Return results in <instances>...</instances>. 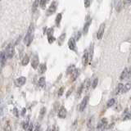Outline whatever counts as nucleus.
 <instances>
[{
  "instance_id": "nucleus-15",
  "label": "nucleus",
  "mask_w": 131,
  "mask_h": 131,
  "mask_svg": "<svg viewBox=\"0 0 131 131\" xmlns=\"http://www.w3.org/2000/svg\"><path fill=\"white\" fill-rule=\"evenodd\" d=\"M7 56H6L5 52H0V64L4 65L6 60H7Z\"/></svg>"
},
{
  "instance_id": "nucleus-3",
  "label": "nucleus",
  "mask_w": 131,
  "mask_h": 131,
  "mask_svg": "<svg viewBox=\"0 0 131 131\" xmlns=\"http://www.w3.org/2000/svg\"><path fill=\"white\" fill-rule=\"evenodd\" d=\"M56 8H58V4H56V2H52L47 10V12H46L47 16H51V15H52L53 13H55Z\"/></svg>"
},
{
  "instance_id": "nucleus-21",
  "label": "nucleus",
  "mask_w": 131,
  "mask_h": 131,
  "mask_svg": "<svg viewBox=\"0 0 131 131\" xmlns=\"http://www.w3.org/2000/svg\"><path fill=\"white\" fill-rule=\"evenodd\" d=\"M62 18V13H58V15H56V26H60Z\"/></svg>"
},
{
  "instance_id": "nucleus-31",
  "label": "nucleus",
  "mask_w": 131,
  "mask_h": 131,
  "mask_svg": "<svg viewBox=\"0 0 131 131\" xmlns=\"http://www.w3.org/2000/svg\"><path fill=\"white\" fill-rule=\"evenodd\" d=\"M48 40L49 44H52L56 40V38L53 37V35H48Z\"/></svg>"
},
{
  "instance_id": "nucleus-5",
  "label": "nucleus",
  "mask_w": 131,
  "mask_h": 131,
  "mask_svg": "<svg viewBox=\"0 0 131 131\" xmlns=\"http://www.w3.org/2000/svg\"><path fill=\"white\" fill-rule=\"evenodd\" d=\"M38 65H40V60H38V55H34V56L31 59V66L33 69L36 70Z\"/></svg>"
},
{
  "instance_id": "nucleus-43",
  "label": "nucleus",
  "mask_w": 131,
  "mask_h": 131,
  "mask_svg": "<svg viewBox=\"0 0 131 131\" xmlns=\"http://www.w3.org/2000/svg\"><path fill=\"white\" fill-rule=\"evenodd\" d=\"M26 109L23 108V110H22V116L25 115V114H26Z\"/></svg>"
},
{
  "instance_id": "nucleus-35",
  "label": "nucleus",
  "mask_w": 131,
  "mask_h": 131,
  "mask_svg": "<svg viewBox=\"0 0 131 131\" xmlns=\"http://www.w3.org/2000/svg\"><path fill=\"white\" fill-rule=\"evenodd\" d=\"M91 4V0H84V7L88 8Z\"/></svg>"
},
{
  "instance_id": "nucleus-19",
  "label": "nucleus",
  "mask_w": 131,
  "mask_h": 131,
  "mask_svg": "<svg viewBox=\"0 0 131 131\" xmlns=\"http://www.w3.org/2000/svg\"><path fill=\"white\" fill-rule=\"evenodd\" d=\"M65 38H66V33H62V34L59 36L58 38V44L60 46L62 45V44L64 43V40H65Z\"/></svg>"
},
{
  "instance_id": "nucleus-14",
  "label": "nucleus",
  "mask_w": 131,
  "mask_h": 131,
  "mask_svg": "<svg viewBox=\"0 0 131 131\" xmlns=\"http://www.w3.org/2000/svg\"><path fill=\"white\" fill-rule=\"evenodd\" d=\"M80 74V70L78 68H76L75 70H73V72L71 73V78H72V81H75V80L78 78Z\"/></svg>"
},
{
  "instance_id": "nucleus-22",
  "label": "nucleus",
  "mask_w": 131,
  "mask_h": 131,
  "mask_svg": "<svg viewBox=\"0 0 131 131\" xmlns=\"http://www.w3.org/2000/svg\"><path fill=\"white\" fill-rule=\"evenodd\" d=\"M38 85H40V87L41 88H44L45 87V84H46V82H45V78L44 77H41V78L38 80Z\"/></svg>"
},
{
  "instance_id": "nucleus-37",
  "label": "nucleus",
  "mask_w": 131,
  "mask_h": 131,
  "mask_svg": "<svg viewBox=\"0 0 131 131\" xmlns=\"http://www.w3.org/2000/svg\"><path fill=\"white\" fill-rule=\"evenodd\" d=\"M53 29L52 28H51V29H48V31H47V35H53Z\"/></svg>"
},
{
  "instance_id": "nucleus-18",
  "label": "nucleus",
  "mask_w": 131,
  "mask_h": 131,
  "mask_svg": "<svg viewBox=\"0 0 131 131\" xmlns=\"http://www.w3.org/2000/svg\"><path fill=\"white\" fill-rule=\"evenodd\" d=\"M122 120H131V114H130V112L128 111V110H126V111H124L123 116H122Z\"/></svg>"
},
{
  "instance_id": "nucleus-39",
  "label": "nucleus",
  "mask_w": 131,
  "mask_h": 131,
  "mask_svg": "<svg viewBox=\"0 0 131 131\" xmlns=\"http://www.w3.org/2000/svg\"><path fill=\"white\" fill-rule=\"evenodd\" d=\"M80 37H81V32H80V31H78V32H77V34H76V40L78 41V40H80Z\"/></svg>"
},
{
  "instance_id": "nucleus-6",
  "label": "nucleus",
  "mask_w": 131,
  "mask_h": 131,
  "mask_svg": "<svg viewBox=\"0 0 131 131\" xmlns=\"http://www.w3.org/2000/svg\"><path fill=\"white\" fill-rule=\"evenodd\" d=\"M88 97L86 96L84 98V99L82 100V102H80V112H84V110L86 108V106H87V104L88 102Z\"/></svg>"
},
{
  "instance_id": "nucleus-30",
  "label": "nucleus",
  "mask_w": 131,
  "mask_h": 131,
  "mask_svg": "<svg viewBox=\"0 0 131 131\" xmlns=\"http://www.w3.org/2000/svg\"><path fill=\"white\" fill-rule=\"evenodd\" d=\"M98 78H95L94 80H93V82H92V88H95L97 87V85H98Z\"/></svg>"
},
{
  "instance_id": "nucleus-25",
  "label": "nucleus",
  "mask_w": 131,
  "mask_h": 131,
  "mask_svg": "<svg viewBox=\"0 0 131 131\" xmlns=\"http://www.w3.org/2000/svg\"><path fill=\"white\" fill-rule=\"evenodd\" d=\"M29 62H30V58L28 56V55H25L24 56L23 59H22V65L23 66H27Z\"/></svg>"
},
{
  "instance_id": "nucleus-44",
  "label": "nucleus",
  "mask_w": 131,
  "mask_h": 131,
  "mask_svg": "<svg viewBox=\"0 0 131 131\" xmlns=\"http://www.w3.org/2000/svg\"><path fill=\"white\" fill-rule=\"evenodd\" d=\"M128 2H131V0H126Z\"/></svg>"
},
{
  "instance_id": "nucleus-12",
  "label": "nucleus",
  "mask_w": 131,
  "mask_h": 131,
  "mask_svg": "<svg viewBox=\"0 0 131 131\" xmlns=\"http://www.w3.org/2000/svg\"><path fill=\"white\" fill-rule=\"evenodd\" d=\"M88 62H89V60H88V52L87 50H85L84 52V55H83V56H82V64H83V66H87L88 63Z\"/></svg>"
},
{
  "instance_id": "nucleus-47",
  "label": "nucleus",
  "mask_w": 131,
  "mask_h": 131,
  "mask_svg": "<svg viewBox=\"0 0 131 131\" xmlns=\"http://www.w3.org/2000/svg\"><path fill=\"white\" fill-rule=\"evenodd\" d=\"M0 102H1V101H0Z\"/></svg>"
},
{
  "instance_id": "nucleus-4",
  "label": "nucleus",
  "mask_w": 131,
  "mask_h": 131,
  "mask_svg": "<svg viewBox=\"0 0 131 131\" xmlns=\"http://www.w3.org/2000/svg\"><path fill=\"white\" fill-rule=\"evenodd\" d=\"M105 23H102L101 26H99V29H98V33H97V38L98 40H102L103 37V34H104V30H105Z\"/></svg>"
},
{
  "instance_id": "nucleus-16",
  "label": "nucleus",
  "mask_w": 131,
  "mask_h": 131,
  "mask_svg": "<svg viewBox=\"0 0 131 131\" xmlns=\"http://www.w3.org/2000/svg\"><path fill=\"white\" fill-rule=\"evenodd\" d=\"M47 70V66H46V64H40L38 65V73L40 74V75H42V74H44L46 72Z\"/></svg>"
},
{
  "instance_id": "nucleus-38",
  "label": "nucleus",
  "mask_w": 131,
  "mask_h": 131,
  "mask_svg": "<svg viewBox=\"0 0 131 131\" xmlns=\"http://www.w3.org/2000/svg\"><path fill=\"white\" fill-rule=\"evenodd\" d=\"M63 93H64V88L62 87L59 88V90H58V96H62V95L63 94Z\"/></svg>"
},
{
  "instance_id": "nucleus-8",
  "label": "nucleus",
  "mask_w": 131,
  "mask_h": 131,
  "mask_svg": "<svg viewBox=\"0 0 131 131\" xmlns=\"http://www.w3.org/2000/svg\"><path fill=\"white\" fill-rule=\"evenodd\" d=\"M106 126H108V120H106V118H102V119H101L99 122H98L97 129L98 130H103Z\"/></svg>"
},
{
  "instance_id": "nucleus-17",
  "label": "nucleus",
  "mask_w": 131,
  "mask_h": 131,
  "mask_svg": "<svg viewBox=\"0 0 131 131\" xmlns=\"http://www.w3.org/2000/svg\"><path fill=\"white\" fill-rule=\"evenodd\" d=\"M130 88H131V81H129L126 85L123 86V88H122L121 92L123 94H126L128 91L130 90Z\"/></svg>"
},
{
  "instance_id": "nucleus-20",
  "label": "nucleus",
  "mask_w": 131,
  "mask_h": 131,
  "mask_svg": "<svg viewBox=\"0 0 131 131\" xmlns=\"http://www.w3.org/2000/svg\"><path fill=\"white\" fill-rule=\"evenodd\" d=\"M88 52V60L89 61H92V59H93V56H94V44H92L89 48V51Z\"/></svg>"
},
{
  "instance_id": "nucleus-2",
  "label": "nucleus",
  "mask_w": 131,
  "mask_h": 131,
  "mask_svg": "<svg viewBox=\"0 0 131 131\" xmlns=\"http://www.w3.org/2000/svg\"><path fill=\"white\" fill-rule=\"evenodd\" d=\"M5 53L8 58H13V56L15 54V48H14L13 44L10 43L9 44H8V46L6 48V50H5Z\"/></svg>"
},
{
  "instance_id": "nucleus-32",
  "label": "nucleus",
  "mask_w": 131,
  "mask_h": 131,
  "mask_svg": "<svg viewBox=\"0 0 131 131\" xmlns=\"http://www.w3.org/2000/svg\"><path fill=\"white\" fill-rule=\"evenodd\" d=\"M47 0H40V7L41 8H45V6H46V4H47Z\"/></svg>"
},
{
  "instance_id": "nucleus-45",
  "label": "nucleus",
  "mask_w": 131,
  "mask_h": 131,
  "mask_svg": "<svg viewBox=\"0 0 131 131\" xmlns=\"http://www.w3.org/2000/svg\"><path fill=\"white\" fill-rule=\"evenodd\" d=\"M0 73H1V66H0Z\"/></svg>"
},
{
  "instance_id": "nucleus-1",
  "label": "nucleus",
  "mask_w": 131,
  "mask_h": 131,
  "mask_svg": "<svg viewBox=\"0 0 131 131\" xmlns=\"http://www.w3.org/2000/svg\"><path fill=\"white\" fill-rule=\"evenodd\" d=\"M34 24L31 23L30 26L27 30L25 38H24V43H25L27 46H30V44H31L33 38H34Z\"/></svg>"
},
{
  "instance_id": "nucleus-46",
  "label": "nucleus",
  "mask_w": 131,
  "mask_h": 131,
  "mask_svg": "<svg viewBox=\"0 0 131 131\" xmlns=\"http://www.w3.org/2000/svg\"><path fill=\"white\" fill-rule=\"evenodd\" d=\"M47 2H49V0H47Z\"/></svg>"
},
{
  "instance_id": "nucleus-23",
  "label": "nucleus",
  "mask_w": 131,
  "mask_h": 131,
  "mask_svg": "<svg viewBox=\"0 0 131 131\" xmlns=\"http://www.w3.org/2000/svg\"><path fill=\"white\" fill-rule=\"evenodd\" d=\"M38 5H40V0H35V1L34 2V4H33V6H32V12H34L38 9Z\"/></svg>"
},
{
  "instance_id": "nucleus-27",
  "label": "nucleus",
  "mask_w": 131,
  "mask_h": 131,
  "mask_svg": "<svg viewBox=\"0 0 131 131\" xmlns=\"http://www.w3.org/2000/svg\"><path fill=\"white\" fill-rule=\"evenodd\" d=\"M123 84H119L118 85H117V87H116V92H115V93H116V95H118L119 94H120V92H121V90H122V88H123Z\"/></svg>"
},
{
  "instance_id": "nucleus-40",
  "label": "nucleus",
  "mask_w": 131,
  "mask_h": 131,
  "mask_svg": "<svg viewBox=\"0 0 131 131\" xmlns=\"http://www.w3.org/2000/svg\"><path fill=\"white\" fill-rule=\"evenodd\" d=\"M13 114L15 115V116L18 117V111H17L16 108H14L13 109Z\"/></svg>"
},
{
  "instance_id": "nucleus-11",
  "label": "nucleus",
  "mask_w": 131,
  "mask_h": 131,
  "mask_svg": "<svg viewBox=\"0 0 131 131\" xmlns=\"http://www.w3.org/2000/svg\"><path fill=\"white\" fill-rule=\"evenodd\" d=\"M26 77H19V78H17L16 80V81H15V83H16V85L18 86V87H20V86H22L26 84Z\"/></svg>"
},
{
  "instance_id": "nucleus-10",
  "label": "nucleus",
  "mask_w": 131,
  "mask_h": 131,
  "mask_svg": "<svg viewBox=\"0 0 131 131\" xmlns=\"http://www.w3.org/2000/svg\"><path fill=\"white\" fill-rule=\"evenodd\" d=\"M66 115H67V111L66 109L64 106H62L60 108V110L58 111V116L59 118H62V119H64L66 117Z\"/></svg>"
},
{
  "instance_id": "nucleus-34",
  "label": "nucleus",
  "mask_w": 131,
  "mask_h": 131,
  "mask_svg": "<svg viewBox=\"0 0 131 131\" xmlns=\"http://www.w3.org/2000/svg\"><path fill=\"white\" fill-rule=\"evenodd\" d=\"M93 119H94V117H90L88 119V128L92 127V124H93Z\"/></svg>"
},
{
  "instance_id": "nucleus-9",
  "label": "nucleus",
  "mask_w": 131,
  "mask_h": 131,
  "mask_svg": "<svg viewBox=\"0 0 131 131\" xmlns=\"http://www.w3.org/2000/svg\"><path fill=\"white\" fill-rule=\"evenodd\" d=\"M129 74H130V68H126L122 71L120 80H129Z\"/></svg>"
},
{
  "instance_id": "nucleus-29",
  "label": "nucleus",
  "mask_w": 131,
  "mask_h": 131,
  "mask_svg": "<svg viewBox=\"0 0 131 131\" xmlns=\"http://www.w3.org/2000/svg\"><path fill=\"white\" fill-rule=\"evenodd\" d=\"M83 90H84V84H82L81 85H80V87L79 88L78 91H77V98L80 97V95H81Z\"/></svg>"
},
{
  "instance_id": "nucleus-36",
  "label": "nucleus",
  "mask_w": 131,
  "mask_h": 131,
  "mask_svg": "<svg viewBox=\"0 0 131 131\" xmlns=\"http://www.w3.org/2000/svg\"><path fill=\"white\" fill-rule=\"evenodd\" d=\"M45 113H46V108H43L42 109L40 110V116L43 117L45 115Z\"/></svg>"
},
{
  "instance_id": "nucleus-42",
  "label": "nucleus",
  "mask_w": 131,
  "mask_h": 131,
  "mask_svg": "<svg viewBox=\"0 0 131 131\" xmlns=\"http://www.w3.org/2000/svg\"><path fill=\"white\" fill-rule=\"evenodd\" d=\"M28 130H33V124L30 123V124H29V128L27 129Z\"/></svg>"
},
{
  "instance_id": "nucleus-7",
  "label": "nucleus",
  "mask_w": 131,
  "mask_h": 131,
  "mask_svg": "<svg viewBox=\"0 0 131 131\" xmlns=\"http://www.w3.org/2000/svg\"><path fill=\"white\" fill-rule=\"evenodd\" d=\"M74 38H70L69 41H68V47L70 50L72 51H76V42Z\"/></svg>"
},
{
  "instance_id": "nucleus-28",
  "label": "nucleus",
  "mask_w": 131,
  "mask_h": 131,
  "mask_svg": "<svg viewBox=\"0 0 131 131\" xmlns=\"http://www.w3.org/2000/svg\"><path fill=\"white\" fill-rule=\"evenodd\" d=\"M116 103V100L115 98H112V99H110L108 102V104H106V106L109 108H112V106L114 105Z\"/></svg>"
},
{
  "instance_id": "nucleus-41",
  "label": "nucleus",
  "mask_w": 131,
  "mask_h": 131,
  "mask_svg": "<svg viewBox=\"0 0 131 131\" xmlns=\"http://www.w3.org/2000/svg\"><path fill=\"white\" fill-rule=\"evenodd\" d=\"M72 91H73V88H70V90L67 92V94H66V98H68V97L70 96V95L71 94V93H72Z\"/></svg>"
},
{
  "instance_id": "nucleus-13",
  "label": "nucleus",
  "mask_w": 131,
  "mask_h": 131,
  "mask_svg": "<svg viewBox=\"0 0 131 131\" xmlns=\"http://www.w3.org/2000/svg\"><path fill=\"white\" fill-rule=\"evenodd\" d=\"M91 22H92V20L91 19H88L86 20V22L84 26V29H83V33H84V34H86L88 31V29H89V26L91 25Z\"/></svg>"
},
{
  "instance_id": "nucleus-26",
  "label": "nucleus",
  "mask_w": 131,
  "mask_h": 131,
  "mask_svg": "<svg viewBox=\"0 0 131 131\" xmlns=\"http://www.w3.org/2000/svg\"><path fill=\"white\" fill-rule=\"evenodd\" d=\"M76 69V66H75V65H70L69 67L67 68V70H66V74L67 75H70V74H71L73 72V70Z\"/></svg>"
},
{
  "instance_id": "nucleus-24",
  "label": "nucleus",
  "mask_w": 131,
  "mask_h": 131,
  "mask_svg": "<svg viewBox=\"0 0 131 131\" xmlns=\"http://www.w3.org/2000/svg\"><path fill=\"white\" fill-rule=\"evenodd\" d=\"M122 8H123V2H122V1H120H120L117 2L116 6V10L117 12H120L121 11V9H122Z\"/></svg>"
},
{
  "instance_id": "nucleus-33",
  "label": "nucleus",
  "mask_w": 131,
  "mask_h": 131,
  "mask_svg": "<svg viewBox=\"0 0 131 131\" xmlns=\"http://www.w3.org/2000/svg\"><path fill=\"white\" fill-rule=\"evenodd\" d=\"M28 126H29V120H27L26 121H25L24 123L22 124V127L24 130H27L28 129Z\"/></svg>"
}]
</instances>
